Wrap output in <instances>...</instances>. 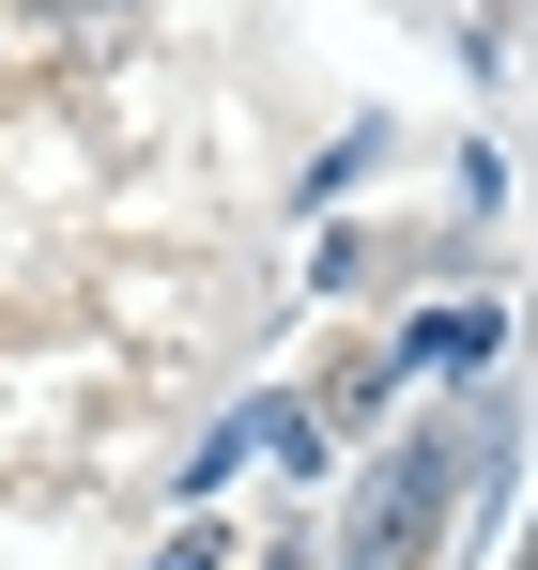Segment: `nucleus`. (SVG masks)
<instances>
[{
  "instance_id": "nucleus-1",
  "label": "nucleus",
  "mask_w": 538,
  "mask_h": 570,
  "mask_svg": "<svg viewBox=\"0 0 538 570\" xmlns=\"http://www.w3.org/2000/svg\"><path fill=\"white\" fill-rule=\"evenodd\" d=\"M447 478H461V448H447V432H416L400 463L369 478V509H355V540H339V570H431V540H447Z\"/></svg>"
},
{
  "instance_id": "nucleus-2",
  "label": "nucleus",
  "mask_w": 538,
  "mask_h": 570,
  "mask_svg": "<svg viewBox=\"0 0 538 570\" xmlns=\"http://www.w3.org/2000/svg\"><path fill=\"white\" fill-rule=\"evenodd\" d=\"M477 355H508V308H477V293L416 308V324L385 340V371H477Z\"/></svg>"
},
{
  "instance_id": "nucleus-3",
  "label": "nucleus",
  "mask_w": 538,
  "mask_h": 570,
  "mask_svg": "<svg viewBox=\"0 0 538 570\" xmlns=\"http://www.w3.org/2000/svg\"><path fill=\"white\" fill-rule=\"evenodd\" d=\"M155 570H231V540H216V524H185V540H155Z\"/></svg>"
},
{
  "instance_id": "nucleus-4",
  "label": "nucleus",
  "mask_w": 538,
  "mask_h": 570,
  "mask_svg": "<svg viewBox=\"0 0 538 570\" xmlns=\"http://www.w3.org/2000/svg\"><path fill=\"white\" fill-rule=\"evenodd\" d=\"M508 570H538V524H524V556H508Z\"/></svg>"
}]
</instances>
